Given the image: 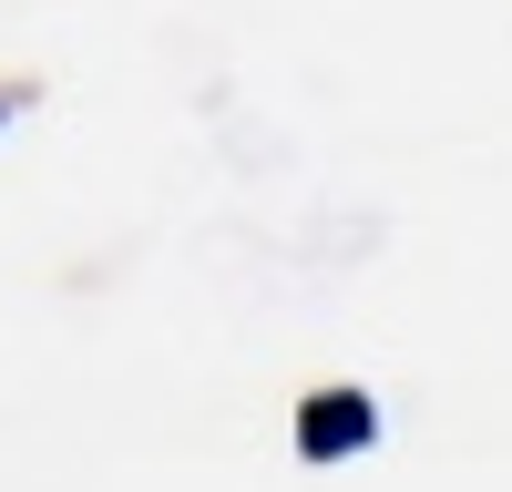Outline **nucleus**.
<instances>
[{
    "instance_id": "nucleus-1",
    "label": "nucleus",
    "mask_w": 512,
    "mask_h": 492,
    "mask_svg": "<svg viewBox=\"0 0 512 492\" xmlns=\"http://www.w3.org/2000/svg\"><path fill=\"white\" fill-rule=\"evenodd\" d=\"M338 441H369V400H308V451H338Z\"/></svg>"
}]
</instances>
